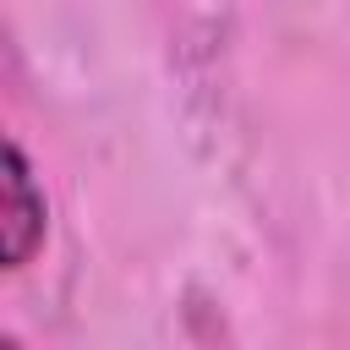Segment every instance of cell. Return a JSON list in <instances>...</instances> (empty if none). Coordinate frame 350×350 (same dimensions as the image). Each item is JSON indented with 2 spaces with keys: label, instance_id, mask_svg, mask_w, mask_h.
Segmentation results:
<instances>
[{
  "label": "cell",
  "instance_id": "obj_1",
  "mask_svg": "<svg viewBox=\"0 0 350 350\" xmlns=\"http://www.w3.org/2000/svg\"><path fill=\"white\" fill-rule=\"evenodd\" d=\"M49 235V202L44 186L33 180V164L22 153V142H5V202H0V262L16 273L33 262V252Z\"/></svg>",
  "mask_w": 350,
  "mask_h": 350
}]
</instances>
